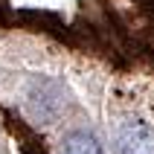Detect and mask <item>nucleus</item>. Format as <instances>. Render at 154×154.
Instances as JSON below:
<instances>
[{
    "mask_svg": "<svg viewBox=\"0 0 154 154\" xmlns=\"http://www.w3.org/2000/svg\"><path fill=\"white\" fill-rule=\"evenodd\" d=\"M119 148L125 154H154V128L146 122H131L119 131Z\"/></svg>",
    "mask_w": 154,
    "mask_h": 154,
    "instance_id": "f257e3e1",
    "label": "nucleus"
},
{
    "mask_svg": "<svg viewBox=\"0 0 154 154\" xmlns=\"http://www.w3.org/2000/svg\"><path fill=\"white\" fill-rule=\"evenodd\" d=\"M61 154H102V146H99V140H96L93 134H87V131H73V134L64 140Z\"/></svg>",
    "mask_w": 154,
    "mask_h": 154,
    "instance_id": "f03ea898",
    "label": "nucleus"
}]
</instances>
